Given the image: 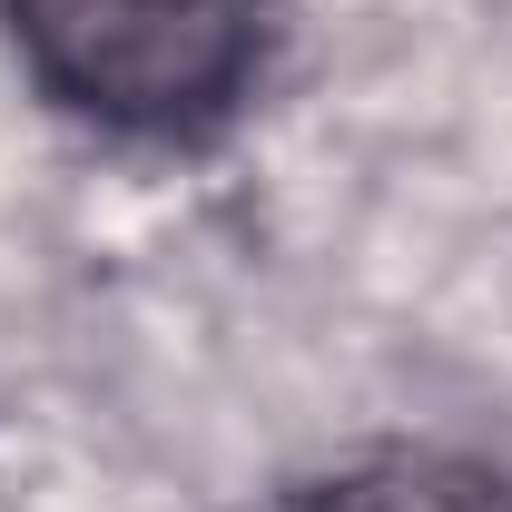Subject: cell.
I'll return each instance as SVG.
<instances>
[{"label":"cell","mask_w":512,"mask_h":512,"mask_svg":"<svg viewBox=\"0 0 512 512\" xmlns=\"http://www.w3.org/2000/svg\"><path fill=\"white\" fill-rule=\"evenodd\" d=\"M40 89L99 128H207L256 69L266 0H10Z\"/></svg>","instance_id":"6da1fadb"}]
</instances>
